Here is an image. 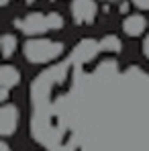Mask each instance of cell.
Wrapping results in <instances>:
<instances>
[{"mask_svg":"<svg viewBox=\"0 0 149 151\" xmlns=\"http://www.w3.org/2000/svg\"><path fill=\"white\" fill-rule=\"evenodd\" d=\"M66 51L61 41L55 39H45V37H33L27 39L23 45V53H25L29 63H49L53 59H57L61 53Z\"/></svg>","mask_w":149,"mask_h":151,"instance_id":"1","label":"cell"},{"mask_svg":"<svg viewBox=\"0 0 149 151\" xmlns=\"http://www.w3.org/2000/svg\"><path fill=\"white\" fill-rule=\"evenodd\" d=\"M14 25L19 27L21 33H25V35H29L33 39V35L59 31L63 27V17L59 12H29L27 17L19 19Z\"/></svg>","mask_w":149,"mask_h":151,"instance_id":"2","label":"cell"},{"mask_svg":"<svg viewBox=\"0 0 149 151\" xmlns=\"http://www.w3.org/2000/svg\"><path fill=\"white\" fill-rule=\"evenodd\" d=\"M98 12L96 0H74L72 2V17L76 25H90L94 23Z\"/></svg>","mask_w":149,"mask_h":151,"instance_id":"3","label":"cell"},{"mask_svg":"<svg viewBox=\"0 0 149 151\" xmlns=\"http://www.w3.org/2000/svg\"><path fill=\"white\" fill-rule=\"evenodd\" d=\"M19 121H21L19 108L14 104H4L0 108V133H2V137H10L19 129Z\"/></svg>","mask_w":149,"mask_h":151,"instance_id":"4","label":"cell"},{"mask_svg":"<svg viewBox=\"0 0 149 151\" xmlns=\"http://www.w3.org/2000/svg\"><path fill=\"white\" fill-rule=\"evenodd\" d=\"M147 29V19L143 14H129L123 21V31L129 37H139Z\"/></svg>","mask_w":149,"mask_h":151,"instance_id":"5","label":"cell"},{"mask_svg":"<svg viewBox=\"0 0 149 151\" xmlns=\"http://www.w3.org/2000/svg\"><path fill=\"white\" fill-rule=\"evenodd\" d=\"M21 82V72L14 68V65H2L0 70V84H2V90H10L14 86H19Z\"/></svg>","mask_w":149,"mask_h":151,"instance_id":"6","label":"cell"},{"mask_svg":"<svg viewBox=\"0 0 149 151\" xmlns=\"http://www.w3.org/2000/svg\"><path fill=\"white\" fill-rule=\"evenodd\" d=\"M19 47V41H17V37L14 35H10V33H4L2 35V55L8 59V57H12V53L17 51Z\"/></svg>","mask_w":149,"mask_h":151,"instance_id":"7","label":"cell"},{"mask_svg":"<svg viewBox=\"0 0 149 151\" xmlns=\"http://www.w3.org/2000/svg\"><path fill=\"white\" fill-rule=\"evenodd\" d=\"M100 49H102V51H119V49H121V41H119V37H114V35H106V37L100 41Z\"/></svg>","mask_w":149,"mask_h":151,"instance_id":"8","label":"cell"},{"mask_svg":"<svg viewBox=\"0 0 149 151\" xmlns=\"http://www.w3.org/2000/svg\"><path fill=\"white\" fill-rule=\"evenodd\" d=\"M133 4L141 10H149V0H133Z\"/></svg>","mask_w":149,"mask_h":151,"instance_id":"9","label":"cell"},{"mask_svg":"<svg viewBox=\"0 0 149 151\" xmlns=\"http://www.w3.org/2000/svg\"><path fill=\"white\" fill-rule=\"evenodd\" d=\"M0 151H10V149H8V145H6V143H0Z\"/></svg>","mask_w":149,"mask_h":151,"instance_id":"10","label":"cell"},{"mask_svg":"<svg viewBox=\"0 0 149 151\" xmlns=\"http://www.w3.org/2000/svg\"><path fill=\"white\" fill-rule=\"evenodd\" d=\"M6 4H8V0H2V6H6Z\"/></svg>","mask_w":149,"mask_h":151,"instance_id":"11","label":"cell"}]
</instances>
